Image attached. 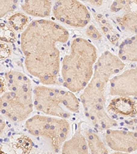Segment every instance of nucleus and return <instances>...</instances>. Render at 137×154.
<instances>
[{
  "mask_svg": "<svg viewBox=\"0 0 137 154\" xmlns=\"http://www.w3.org/2000/svg\"><path fill=\"white\" fill-rule=\"evenodd\" d=\"M5 127H6V123H5L4 119L0 116V136L3 133Z\"/></svg>",
  "mask_w": 137,
  "mask_h": 154,
  "instance_id": "nucleus-24",
  "label": "nucleus"
},
{
  "mask_svg": "<svg viewBox=\"0 0 137 154\" xmlns=\"http://www.w3.org/2000/svg\"><path fill=\"white\" fill-rule=\"evenodd\" d=\"M86 2L91 5H94L95 6H100L103 4L102 1H87Z\"/></svg>",
  "mask_w": 137,
  "mask_h": 154,
  "instance_id": "nucleus-25",
  "label": "nucleus"
},
{
  "mask_svg": "<svg viewBox=\"0 0 137 154\" xmlns=\"http://www.w3.org/2000/svg\"><path fill=\"white\" fill-rule=\"evenodd\" d=\"M32 93L7 92L0 97V112L10 120L23 121L33 111Z\"/></svg>",
  "mask_w": 137,
  "mask_h": 154,
  "instance_id": "nucleus-6",
  "label": "nucleus"
},
{
  "mask_svg": "<svg viewBox=\"0 0 137 154\" xmlns=\"http://www.w3.org/2000/svg\"><path fill=\"white\" fill-rule=\"evenodd\" d=\"M113 154H129V153H123V152H117H117L114 153Z\"/></svg>",
  "mask_w": 137,
  "mask_h": 154,
  "instance_id": "nucleus-26",
  "label": "nucleus"
},
{
  "mask_svg": "<svg viewBox=\"0 0 137 154\" xmlns=\"http://www.w3.org/2000/svg\"><path fill=\"white\" fill-rule=\"evenodd\" d=\"M136 36L126 38L119 46L118 58L122 61L136 62Z\"/></svg>",
  "mask_w": 137,
  "mask_h": 154,
  "instance_id": "nucleus-14",
  "label": "nucleus"
},
{
  "mask_svg": "<svg viewBox=\"0 0 137 154\" xmlns=\"http://www.w3.org/2000/svg\"><path fill=\"white\" fill-rule=\"evenodd\" d=\"M6 84L10 91L14 93H32L30 79L21 72L11 71L5 74Z\"/></svg>",
  "mask_w": 137,
  "mask_h": 154,
  "instance_id": "nucleus-12",
  "label": "nucleus"
},
{
  "mask_svg": "<svg viewBox=\"0 0 137 154\" xmlns=\"http://www.w3.org/2000/svg\"><path fill=\"white\" fill-rule=\"evenodd\" d=\"M97 58V49L90 41L83 38L73 39L70 53L62 62L64 86L73 93L84 90L93 75Z\"/></svg>",
  "mask_w": 137,
  "mask_h": 154,
  "instance_id": "nucleus-3",
  "label": "nucleus"
},
{
  "mask_svg": "<svg viewBox=\"0 0 137 154\" xmlns=\"http://www.w3.org/2000/svg\"><path fill=\"white\" fill-rule=\"evenodd\" d=\"M52 2L50 1H27L21 3V8L30 15L46 17L50 15Z\"/></svg>",
  "mask_w": 137,
  "mask_h": 154,
  "instance_id": "nucleus-13",
  "label": "nucleus"
},
{
  "mask_svg": "<svg viewBox=\"0 0 137 154\" xmlns=\"http://www.w3.org/2000/svg\"><path fill=\"white\" fill-rule=\"evenodd\" d=\"M132 2L130 1H115L113 2L111 5V10L112 12H117L120 11L121 10H124L126 12H131V4Z\"/></svg>",
  "mask_w": 137,
  "mask_h": 154,
  "instance_id": "nucleus-20",
  "label": "nucleus"
},
{
  "mask_svg": "<svg viewBox=\"0 0 137 154\" xmlns=\"http://www.w3.org/2000/svg\"><path fill=\"white\" fill-rule=\"evenodd\" d=\"M86 141L92 154H108V151L98 135L91 130L86 132Z\"/></svg>",
  "mask_w": 137,
  "mask_h": 154,
  "instance_id": "nucleus-15",
  "label": "nucleus"
},
{
  "mask_svg": "<svg viewBox=\"0 0 137 154\" xmlns=\"http://www.w3.org/2000/svg\"><path fill=\"white\" fill-rule=\"evenodd\" d=\"M28 17L22 12H17L8 19V23L12 29L17 32H21L27 28L28 24Z\"/></svg>",
  "mask_w": 137,
  "mask_h": 154,
  "instance_id": "nucleus-17",
  "label": "nucleus"
},
{
  "mask_svg": "<svg viewBox=\"0 0 137 154\" xmlns=\"http://www.w3.org/2000/svg\"><path fill=\"white\" fill-rule=\"evenodd\" d=\"M86 32L87 35L92 39L99 40L101 38V34L100 32L98 30V29H96L95 27L94 26H92V25L91 26H89L87 28Z\"/></svg>",
  "mask_w": 137,
  "mask_h": 154,
  "instance_id": "nucleus-21",
  "label": "nucleus"
},
{
  "mask_svg": "<svg viewBox=\"0 0 137 154\" xmlns=\"http://www.w3.org/2000/svg\"><path fill=\"white\" fill-rule=\"evenodd\" d=\"M107 110L120 117H134L137 112L136 101L130 97H117L110 101Z\"/></svg>",
  "mask_w": 137,
  "mask_h": 154,
  "instance_id": "nucleus-10",
  "label": "nucleus"
},
{
  "mask_svg": "<svg viewBox=\"0 0 137 154\" xmlns=\"http://www.w3.org/2000/svg\"><path fill=\"white\" fill-rule=\"evenodd\" d=\"M6 81L4 78L0 77V95H2V93H4L6 91Z\"/></svg>",
  "mask_w": 137,
  "mask_h": 154,
  "instance_id": "nucleus-23",
  "label": "nucleus"
},
{
  "mask_svg": "<svg viewBox=\"0 0 137 154\" xmlns=\"http://www.w3.org/2000/svg\"><path fill=\"white\" fill-rule=\"evenodd\" d=\"M53 14L59 21L76 28H84L91 20L86 7L82 2L73 0L55 2Z\"/></svg>",
  "mask_w": 137,
  "mask_h": 154,
  "instance_id": "nucleus-7",
  "label": "nucleus"
},
{
  "mask_svg": "<svg viewBox=\"0 0 137 154\" xmlns=\"http://www.w3.org/2000/svg\"><path fill=\"white\" fill-rule=\"evenodd\" d=\"M105 138L109 147L117 152L129 153L136 150L137 136L135 131L108 129Z\"/></svg>",
  "mask_w": 137,
  "mask_h": 154,
  "instance_id": "nucleus-9",
  "label": "nucleus"
},
{
  "mask_svg": "<svg viewBox=\"0 0 137 154\" xmlns=\"http://www.w3.org/2000/svg\"><path fill=\"white\" fill-rule=\"evenodd\" d=\"M118 56L106 51L98 58L90 82L80 96L84 114L98 130H107L118 125L105 110L106 88L110 79L125 68Z\"/></svg>",
  "mask_w": 137,
  "mask_h": 154,
  "instance_id": "nucleus-2",
  "label": "nucleus"
},
{
  "mask_svg": "<svg viewBox=\"0 0 137 154\" xmlns=\"http://www.w3.org/2000/svg\"><path fill=\"white\" fill-rule=\"evenodd\" d=\"M136 69L128 70L110 79V95L118 97L136 96Z\"/></svg>",
  "mask_w": 137,
  "mask_h": 154,
  "instance_id": "nucleus-8",
  "label": "nucleus"
},
{
  "mask_svg": "<svg viewBox=\"0 0 137 154\" xmlns=\"http://www.w3.org/2000/svg\"><path fill=\"white\" fill-rule=\"evenodd\" d=\"M0 154H6V153H5L4 152V151H2V149H0Z\"/></svg>",
  "mask_w": 137,
  "mask_h": 154,
  "instance_id": "nucleus-27",
  "label": "nucleus"
},
{
  "mask_svg": "<svg viewBox=\"0 0 137 154\" xmlns=\"http://www.w3.org/2000/svg\"><path fill=\"white\" fill-rule=\"evenodd\" d=\"M17 37L13 29L6 24L0 23V41L6 43H14Z\"/></svg>",
  "mask_w": 137,
  "mask_h": 154,
  "instance_id": "nucleus-18",
  "label": "nucleus"
},
{
  "mask_svg": "<svg viewBox=\"0 0 137 154\" xmlns=\"http://www.w3.org/2000/svg\"><path fill=\"white\" fill-rule=\"evenodd\" d=\"M32 95L36 110L47 115L66 119L79 110L78 99L70 91L39 86L34 88Z\"/></svg>",
  "mask_w": 137,
  "mask_h": 154,
  "instance_id": "nucleus-4",
  "label": "nucleus"
},
{
  "mask_svg": "<svg viewBox=\"0 0 137 154\" xmlns=\"http://www.w3.org/2000/svg\"><path fill=\"white\" fill-rule=\"evenodd\" d=\"M11 54V49L8 45L0 43V60L8 58Z\"/></svg>",
  "mask_w": 137,
  "mask_h": 154,
  "instance_id": "nucleus-22",
  "label": "nucleus"
},
{
  "mask_svg": "<svg viewBox=\"0 0 137 154\" xmlns=\"http://www.w3.org/2000/svg\"><path fill=\"white\" fill-rule=\"evenodd\" d=\"M82 123L79 122L73 136L63 143L62 154H89L85 137L82 132Z\"/></svg>",
  "mask_w": 137,
  "mask_h": 154,
  "instance_id": "nucleus-11",
  "label": "nucleus"
},
{
  "mask_svg": "<svg viewBox=\"0 0 137 154\" xmlns=\"http://www.w3.org/2000/svg\"><path fill=\"white\" fill-rule=\"evenodd\" d=\"M26 127L32 135L48 138L56 152L61 149L70 132L66 119L48 116H33L26 121Z\"/></svg>",
  "mask_w": 137,
  "mask_h": 154,
  "instance_id": "nucleus-5",
  "label": "nucleus"
},
{
  "mask_svg": "<svg viewBox=\"0 0 137 154\" xmlns=\"http://www.w3.org/2000/svg\"><path fill=\"white\" fill-rule=\"evenodd\" d=\"M117 21L122 28L132 33H136V12H126L123 15L117 18Z\"/></svg>",
  "mask_w": 137,
  "mask_h": 154,
  "instance_id": "nucleus-16",
  "label": "nucleus"
},
{
  "mask_svg": "<svg viewBox=\"0 0 137 154\" xmlns=\"http://www.w3.org/2000/svg\"><path fill=\"white\" fill-rule=\"evenodd\" d=\"M69 38L68 30L54 21L46 19L32 21L21 36L27 71L45 85L56 84L60 72L57 44L65 43Z\"/></svg>",
  "mask_w": 137,
  "mask_h": 154,
  "instance_id": "nucleus-1",
  "label": "nucleus"
},
{
  "mask_svg": "<svg viewBox=\"0 0 137 154\" xmlns=\"http://www.w3.org/2000/svg\"><path fill=\"white\" fill-rule=\"evenodd\" d=\"M17 1H0V18L17 8Z\"/></svg>",
  "mask_w": 137,
  "mask_h": 154,
  "instance_id": "nucleus-19",
  "label": "nucleus"
}]
</instances>
